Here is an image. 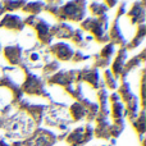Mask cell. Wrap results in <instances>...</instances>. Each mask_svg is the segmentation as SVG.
Instances as JSON below:
<instances>
[{"mask_svg":"<svg viewBox=\"0 0 146 146\" xmlns=\"http://www.w3.org/2000/svg\"><path fill=\"white\" fill-rule=\"evenodd\" d=\"M62 4H63L62 1H48L44 5V10H46V12H49L51 15L56 17V13H58Z\"/></svg>","mask_w":146,"mask_h":146,"instance_id":"cell-28","label":"cell"},{"mask_svg":"<svg viewBox=\"0 0 146 146\" xmlns=\"http://www.w3.org/2000/svg\"><path fill=\"white\" fill-rule=\"evenodd\" d=\"M94 136V127L87 123L83 127H78L74 131L69 132L66 136V141L69 146H85L88 141H91Z\"/></svg>","mask_w":146,"mask_h":146,"instance_id":"cell-7","label":"cell"},{"mask_svg":"<svg viewBox=\"0 0 146 146\" xmlns=\"http://www.w3.org/2000/svg\"><path fill=\"white\" fill-rule=\"evenodd\" d=\"M7 137L12 139H21V137H28L35 131V123L32 119L23 111H18L14 115L9 117L4 124Z\"/></svg>","mask_w":146,"mask_h":146,"instance_id":"cell-1","label":"cell"},{"mask_svg":"<svg viewBox=\"0 0 146 146\" xmlns=\"http://www.w3.org/2000/svg\"><path fill=\"white\" fill-rule=\"evenodd\" d=\"M23 23H25V26H30L36 31V36H37L38 41L42 46L49 45L53 41V37L50 35L51 26L46 21H44L42 18L37 17V15H28L23 21Z\"/></svg>","mask_w":146,"mask_h":146,"instance_id":"cell-5","label":"cell"},{"mask_svg":"<svg viewBox=\"0 0 146 146\" xmlns=\"http://www.w3.org/2000/svg\"><path fill=\"white\" fill-rule=\"evenodd\" d=\"M0 28H5V30L13 31V32H21L25 28V23L19 15L13 14V13H7V14H4L3 19L0 21Z\"/></svg>","mask_w":146,"mask_h":146,"instance_id":"cell-11","label":"cell"},{"mask_svg":"<svg viewBox=\"0 0 146 146\" xmlns=\"http://www.w3.org/2000/svg\"><path fill=\"white\" fill-rule=\"evenodd\" d=\"M145 35H146V27H145V25L137 26V27H136V35H135V37L132 38L129 42H127L126 49H127V50H128V49L131 50V49L137 48V46H139L140 44L144 41Z\"/></svg>","mask_w":146,"mask_h":146,"instance_id":"cell-21","label":"cell"},{"mask_svg":"<svg viewBox=\"0 0 146 146\" xmlns=\"http://www.w3.org/2000/svg\"><path fill=\"white\" fill-rule=\"evenodd\" d=\"M113 54H114V45H113V44H106V45L101 49V51L98 54V55L100 56V58L105 59V60L110 62Z\"/></svg>","mask_w":146,"mask_h":146,"instance_id":"cell-27","label":"cell"},{"mask_svg":"<svg viewBox=\"0 0 146 146\" xmlns=\"http://www.w3.org/2000/svg\"><path fill=\"white\" fill-rule=\"evenodd\" d=\"M73 32H74V28L66 22H59L58 25L51 26L50 28V35L53 38H71Z\"/></svg>","mask_w":146,"mask_h":146,"instance_id":"cell-16","label":"cell"},{"mask_svg":"<svg viewBox=\"0 0 146 146\" xmlns=\"http://www.w3.org/2000/svg\"><path fill=\"white\" fill-rule=\"evenodd\" d=\"M90 10L92 13L94 18H99L103 17V15L106 14V5L101 4V3H92L90 5Z\"/></svg>","mask_w":146,"mask_h":146,"instance_id":"cell-26","label":"cell"},{"mask_svg":"<svg viewBox=\"0 0 146 146\" xmlns=\"http://www.w3.org/2000/svg\"><path fill=\"white\" fill-rule=\"evenodd\" d=\"M108 15H103L99 18L88 17L81 22V30L82 31H88L91 33V37L95 38L98 42L105 44L109 41V35H108Z\"/></svg>","mask_w":146,"mask_h":146,"instance_id":"cell-2","label":"cell"},{"mask_svg":"<svg viewBox=\"0 0 146 146\" xmlns=\"http://www.w3.org/2000/svg\"><path fill=\"white\" fill-rule=\"evenodd\" d=\"M106 146H113V145H106Z\"/></svg>","mask_w":146,"mask_h":146,"instance_id":"cell-35","label":"cell"},{"mask_svg":"<svg viewBox=\"0 0 146 146\" xmlns=\"http://www.w3.org/2000/svg\"><path fill=\"white\" fill-rule=\"evenodd\" d=\"M69 114L74 122L82 121L83 118H86V109L80 101H76L74 104H72L71 109H69Z\"/></svg>","mask_w":146,"mask_h":146,"instance_id":"cell-22","label":"cell"},{"mask_svg":"<svg viewBox=\"0 0 146 146\" xmlns=\"http://www.w3.org/2000/svg\"><path fill=\"white\" fill-rule=\"evenodd\" d=\"M146 17V10L144 7V3H135L129 12L127 13V18L131 21L132 25H144Z\"/></svg>","mask_w":146,"mask_h":146,"instance_id":"cell-13","label":"cell"},{"mask_svg":"<svg viewBox=\"0 0 146 146\" xmlns=\"http://www.w3.org/2000/svg\"><path fill=\"white\" fill-rule=\"evenodd\" d=\"M42 53L41 49L31 48L23 50V64L27 68H41L42 67Z\"/></svg>","mask_w":146,"mask_h":146,"instance_id":"cell-9","label":"cell"},{"mask_svg":"<svg viewBox=\"0 0 146 146\" xmlns=\"http://www.w3.org/2000/svg\"><path fill=\"white\" fill-rule=\"evenodd\" d=\"M126 62H127V49L126 48H121L118 50V53H117L114 62L111 63V71L110 72H111V74L114 76L115 80H118V78L121 77Z\"/></svg>","mask_w":146,"mask_h":146,"instance_id":"cell-15","label":"cell"},{"mask_svg":"<svg viewBox=\"0 0 146 146\" xmlns=\"http://www.w3.org/2000/svg\"><path fill=\"white\" fill-rule=\"evenodd\" d=\"M4 56L12 66H21L23 64V48L21 45H10L5 46L4 50Z\"/></svg>","mask_w":146,"mask_h":146,"instance_id":"cell-12","label":"cell"},{"mask_svg":"<svg viewBox=\"0 0 146 146\" xmlns=\"http://www.w3.org/2000/svg\"><path fill=\"white\" fill-rule=\"evenodd\" d=\"M110 104H111V115L114 121H121L124 118V105L119 98L118 92H113L110 95Z\"/></svg>","mask_w":146,"mask_h":146,"instance_id":"cell-17","label":"cell"},{"mask_svg":"<svg viewBox=\"0 0 146 146\" xmlns=\"http://www.w3.org/2000/svg\"><path fill=\"white\" fill-rule=\"evenodd\" d=\"M103 86L104 88H109V90H117L118 88V82L114 78V76L111 74L110 69H105L104 72V81H103Z\"/></svg>","mask_w":146,"mask_h":146,"instance_id":"cell-25","label":"cell"},{"mask_svg":"<svg viewBox=\"0 0 146 146\" xmlns=\"http://www.w3.org/2000/svg\"><path fill=\"white\" fill-rule=\"evenodd\" d=\"M108 35H109V40L111 41L113 45H118V46H121V48H126L127 40H126V37H124V35L122 33V28H121V26H119V19L115 18V21L113 22L110 30H109Z\"/></svg>","mask_w":146,"mask_h":146,"instance_id":"cell-14","label":"cell"},{"mask_svg":"<svg viewBox=\"0 0 146 146\" xmlns=\"http://www.w3.org/2000/svg\"><path fill=\"white\" fill-rule=\"evenodd\" d=\"M86 15V3L85 1H68L62 4L56 13V18L62 22H82Z\"/></svg>","mask_w":146,"mask_h":146,"instance_id":"cell-4","label":"cell"},{"mask_svg":"<svg viewBox=\"0 0 146 146\" xmlns=\"http://www.w3.org/2000/svg\"><path fill=\"white\" fill-rule=\"evenodd\" d=\"M10 146H22V141H14Z\"/></svg>","mask_w":146,"mask_h":146,"instance_id":"cell-32","label":"cell"},{"mask_svg":"<svg viewBox=\"0 0 146 146\" xmlns=\"http://www.w3.org/2000/svg\"><path fill=\"white\" fill-rule=\"evenodd\" d=\"M4 13H5L4 8H3V5H1V4H0V17H1V15H3V14H4Z\"/></svg>","mask_w":146,"mask_h":146,"instance_id":"cell-33","label":"cell"},{"mask_svg":"<svg viewBox=\"0 0 146 146\" xmlns=\"http://www.w3.org/2000/svg\"><path fill=\"white\" fill-rule=\"evenodd\" d=\"M0 146H10V145L8 144V142L5 141L4 139H0Z\"/></svg>","mask_w":146,"mask_h":146,"instance_id":"cell-31","label":"cell"},{"mask_svg":"<svg viewBox=\"0 0 146 146\" xmlns=\"http://www.w3.org/2000/svg\"><path fill=\"white\" fill-rule=\"evenodd\" d=\"M49 53L59 60L68 62L71 60L74 54V49L67 42H56L49 48Z\"/></svg>","mask_w":146,"mask_h":146,"instance_id":"cell-10","label":"cell"},{"mask_svg":"<svg viewBox=\"0 0 146 146\" xmlns=\"http://www.w3.org/2000/svg\"><path fill=\"white\" fill-rule=\"evenodd\" d=\"M98 95V105H99V114L103 115H109V106H108V92L106 88L101 87L96 92Z\"/></svg>","mask_w":146,"mask_h":146,"instance_id":"cell-20","label":"cell"},{"mask_svg":"<svg viewBox=\"0 0 146 146\" xmlns=\"http://www.w3.org/2000/svg\"><path fill=\"white\" fill-rule=\"evenodd\" d=\"M44 5L45 3L42 1H33V3H26L22 10L28 15H37L44 10Z\"/></svg>","mask_w":146,"mask_h":146,"instance_id":"cell-23","label":"cell"},{"mask_svg":"<svg viewBox=\"0 0 146 146\" xmlns=\"http://www.w3.org/2000/svg\"><path fill=\"white\" fill-rule=\"evenodd\" d=\"M25 4H26L25 1H3L1 3L4 10H8V12H12V10L23 8V7H25Z\"/></svg>","mask_w":146,"mask_h":146,"instance_id":"cell-29","label":"cell"},{"mask_svg":"<svg viewBox=\"0 0 146 146\" xmlns=\"http://www.w3.org/2000/svg\"><path fill=\"white\" fill-rule=\"evenodd\" d=\"M42 74L45 76V77H49V76H53L55 74L56 72L59 71V68H60V64H59V62L56 60V59L51 58V56L49 55H44L42 56Z\"/></svg>","mask_w":146,"mask_h":146,"instance_id":"cell-18","label":"cell"},{"mask_svg":"<svg viewBox=\"0 0 146 146\" xmlns=\"http://www.w3.org/2000/svg\"><path fill=\"white\" fill-rule=\"evenodd\" d=\"M76 78H77V71L71 69V71H63V69H59L55 74H53L50 78L48 80L49 85H59L67 87V86H71L76 82Z\"/></svg>","mask_w":146,"mask_h":146,"instance_id":"cell-8","label":"cell"},{"mask_svg":"<svg viewBox=\"0 0 146 146\" xmlns=\"http://www.w3.org/2000/svg\"><path fill=\"white\" fill-rule=\"evenodd\" d=\"M58 141V136L54 132L45 128H36L27 140H23L22 146H53Z\"/></svg>","mask_w":146,"mask_h":146,"instance_id":"cell-6","label":"cell"},{"mask_svg":"<svg viewBox=\"0 0 146 146\" xmlns=\"http://www.w3.org/2000/svg\"><path fill=\"white\" fill-rule=\"evenodd\" d=\"M133 122V127L136 129V132L139 133L141 141H144V133H145V109H142L140 111V114L137 115V118Z\"/></svg>","mask_w":146,"mask_h":146,"instance_id":"cell-24","label":"cell"},{"mask_svg":"<svg viewBox=\"0 0 146 146\" xmlns=\"http://www.w3.org/2000/svg\"><path fill=\"white\" fill-rule=\"evenodd\" d=\"M71 38H72L73 44H74V45L78 48V50H81V49H87L88 48V44L92 41V37H91L90 35L85 36V33H83V31L81 30V28L74 30V32H73V35H72Z\"/></svg>","mask_w":146,"mask_h":146,"instance_id":"cell-19","label":"cell"},{"mask_svg":"<svg viewBox=\"0 0 146 146\" xmlns=\"http://www.w3.org/2000/svg\"><path fill=\"white\" fill-rule=\"evenodd\" d=\"M0 53H1V45H0Z\"/></svg>","mask_w":146,"mask_h":146,"instance_id":"cell-34","label":"cell"},{"mask_svg":"<svg viewBox=\"0 0 146 146\" xmlns=\"http://www.w3.org/2000/svg\"><path fill=\"white\" fill-rule=\"evenodd\" d=\"M22 69L25 72V80H23L22 85H21V90L23 94L27 95H35V96H41V98L51 99V95L45 87V81L40 78L38 76L31 73V71L27 67L22 66Z\"/></svg>","mask_w":146,"mask_h":146,"instance_id":"cell-3","label":"cell"},{"mask_svg":"<svg viewBox=\"0 0 146 146\" xmlns=\"http://www.w3.org/2000/svg\"><path fill=\"white\" fill-rule=\"evenodd\" d=\"M88 58H90V56L83 54L81 50H74V54H73V56H72V60L74 62V63H81V62L87 60Z\"/></svg>","mask_w":146,"mask_h":146,"instance_id":"cell-30","label":"cell"}]
</instances>
